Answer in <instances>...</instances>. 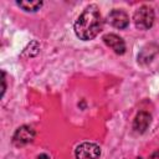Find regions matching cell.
<instances>
[{
	"label": "cell",
	"instance_id": "8992f818",
	"mask_svg": "<svg viewBox=\"0 0 159 159\" xmlns=\"http://www.w3.org/2000/svg\"><path fill=\"white\" fill-rule=\"evenodd\" d=\"M102 40L104 41V43L107 46H109L118 55H123L125 52V42L123 41L122 37H119L116 34H106Z\"/></svg>",
	"mask_w": 159,
	"mask_h": 159
},
{
	"label": "cell",
	"instance_id": "277c9868",
	"mask_svg": "<svg viewBox=\"0 0 159 159\" xmlns=\"http://www.w3.org/2000/svg\"><path fill=\"white\" fill-rule=\"evenodd\" d=\"M35 138V130L30 125H21L16 129L12 137V143L15 147H24L31 143Z\"/></svg>",
	"mask_w": 159,
	"mask_h": 159
},
{
	"label": "cell",
	"instance_id": "4fadbf2b",
	"mask_svg": "<svg viewBox=\"0 0 159 159\" xmlns=\"http://www.w3.org/2000/svg\"><path fill=\"white\" fill-rule=\"evenodd\" d=\"M138 159H142V158H138Z\"/></svg>",
	"mask_w": 159,
	"mask_h": 159
},
{
	"label": "cell",
	"instance_id": "30bf717a",
	"mask_svg": "<svg viewBox=\"0 0 159 159\" xmlns=\"http://www.w3.org/2000/svg\"><path fill=\"white\" fill-rule=\"evenodd\" d=\"M39 51H40L39 42L37 41H31L30 45L24 50V55L27 56V57H34V56H36L39 53Z\"/></svg>",
	"mask_w": 159,
	"mask_h": 159
},
{
	"label": "cell",
	"instance_id": "6da1fadb",
	"mask_svg": "<svg viewBox=\"0 0 159 159\" xmlns=\"http://www.w3.org/2000/svg\"><path fill=\"white\" fill-rule=\"evenodd\" d=\"M75 34L80 40L88 41L94 39L102 30V19L97 5H88L75 22Z\"/></svg>",
	"mask_w": 159,
	"mask_h": 159
},
{
	"label": "cell",
	"instance_id": "9c48e42d",
	"mask_svg": "<svg viewBox=\"0 0 159 159\" xmlns=\"http://www.w3.org/2000/svg\"><path fill=\"white\" fill-rule=\"evenodd\" d=\"M17 5L20 7H22L25 11H36L42 6V1L40 0H22V1H17Z\"/></svg>",
	"mask_w": 159,
	"mask_h": 159
},
{
	"label": "cell",
	"instance_id": "52a82bcc",
	"mask_svg": "<svg viewBox=\"0 0 159 159\" xmlns=\"http://www.w3.org/2000/svg\"><path fill=\"white\" fill-rule=\"evenodd\" d=\"M158 51H159V46L157 43H148V45H145L140 50V52L138 55V62L142 63V65L149 63L157 56Z\"/></svg>",
	"mask_w": 159,
	"mask_h": 159
},
{
	"label": "cell",
	"instance_id": "7c38bea8",
	"mask_svg": "<svg viewBox=\"0 0 159 159\" xmlns=\"http://www.w3.org/2000/svg\"><path fill=\"white\" fill-rule=\"evenodd\" d=\"M37 159H50V157H48L47 154H40V155L37 157Z\"/></svg>",
	"mask_w": 159,
	"mask_h": 159
},
{
	"label": "cell",
	"instance_id": "ba28073f",
	"mask_svg": "<svg viewBox=\"0 0 159 159\" xmlns=\"http://www.w3.org/2000/svg\"><path fill=\"white\" fill-rule=\"evenodd\" d=\"M150 122H152V116H150L148 112L142 111V112H139V113L135 116V118H134L133 129H134L137 133H144V132L148 129Z\"/></svg>",
	"mask_w": 159,
	"mask_h": 159
},
{
	"label": "cell",
	"instance_id": "5b68a950",
	"mask_svg": "<svg viewBox=\"0 0 159 159\" xmlns=\"http://www.w3.org/2000/svg\"><path fill=\"white\" fill-rule=\"evenodd\" d=\"M107 21L109 25L117 29H125L129 25V16L127 15L125 11L122 9H113L108 15H107Z\"/></svg>",
	"mask_w": 159,
	"mask_h": 159
},
{
	"label": "cell",
	"instance_id": "8fae6325",
	"mask_svg": "<svg viewBox=\"0 0 159 159\" xmlns=\"http://www.w3.org/2000/svg\"><path fill=\"white\" fill-rule=\"evenodd\" d=\"M5 88H6V83H5V73L1 72V96H4Z\"/></svg>",
	"mask_w": 159,
	"mask_h": 159
},
{
	"label": "cell",
	"instance_id": "3957f363",
	"mask_svg": "<svg viewBox=\"0 0 159 159\" xmlns=\"http://www.w3.org/2000/svg\"><path fill=\"white\" fill-rule=\"evenodd\" d=\"M76 159H98L101 155V148L96 143L84 142L76 148Z\"/></svg>",
	"mask_w": 159,
	"mask_h": 159
},
{
	"label": "cell",
	"instance_id": "7a4b0ae2",
	"mask_svg": "<svg viewBox=\"0 0 159 159\" xmlns=\"http://www.w3.org/2000/svg\"><path fill=\"white\" fill-rule=\"evenodd\" d=\"M154 10L148 6V5H143L140 7H138L134 11L133 15V21L137 29L139 30H148L149 27L153 26L154 24Z\"/></svg>",
	"mask_w": 159,
	"mask_h": 159
}]
</instances>
